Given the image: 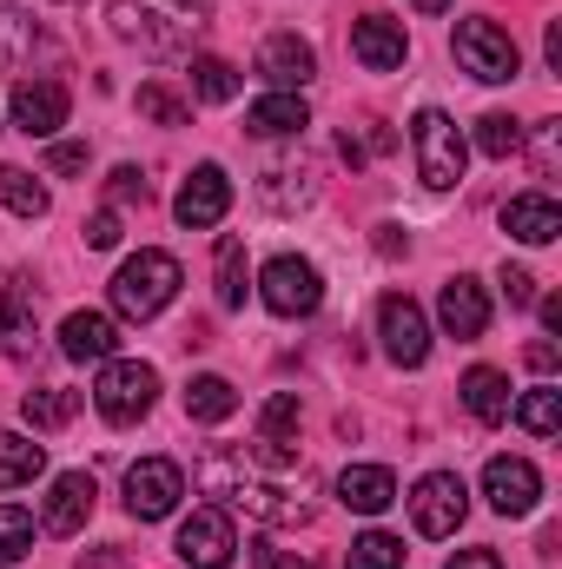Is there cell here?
I'll return each mask as SVG.
<instances>
[{
  "mask_svg": "<svg viewBox=\"0 0 562 569\" xmlns=\"http://www.w3.org/2000/svg\"><path fill=\"white\" fill-rule=\"evenodd\" d=\"M496 284H503V298H510V305H536V279H530L523 266H503Z\"/></svg>",
  "mask_w": 562,
  "mask_h": 569,
  "instance_id": "60d3db41",
  "label": "cell"
},
{
  "mask_svg": "<svg viewBox=\"0 0 562 569\" xmlns=\"http://www.w3.org/2000/svg\"><path fill=\"white\" fill-rule=\"evenodd\" d=\"M60 358H73V365H107V358H120V325H113L107 311H67V325H60Z\"/></svg>",
  "mask_w": 562,
  "mask_h": 569,
  "instance_id": "ffe728a7",
  "label": "cell"
},
{
  "mask_svg": "<svg viewBox=\"0 0 562 569\" xmlns=\"http://www.w3.org/2000/svg\"><path fill=\"white\" fill-rule=\"evenodd\" d=\"M232 411H239V391H232L225 378H212V371H205V378H192V385H185V418H192V425H225Z\"/></svg>",
  "mask_w": 562,
  "mask_h": 569,
  "instance_id": "484cf974",
  "label": "cell"
},
{
  "mask_svg": "<svg viewBox=\"0 0 562 569\" xmlns=\"http://www.w3.org/2000/svg\"><path fill=\"white\" fill-rule=\"evenodd\" d=\"M503 232L523 239V246H550L562 232V206L550 192H516V199L503 206Z\"/></svg>",
  "mask_w": 562,
  "mask_h": 569,
  "instance_id": "603a6c76",
  "label": "cell"
},
{
  "mask_svg": "<svg viewBox=\"0 0 562 569\" xmlns=\"http://www.w3.org/2000/svg\"><path fill=\"white\" fill-rule=\"evenodd\" d=\"M265 569H318L311 557H265Z\"/></svg>",
  "mask_w": 562,
  "mask_h": 569,
  "instance_id": "f907efd6",
  "label": "cell"
},
{
  "mask_svg": "<svg viewBox=\"0 0 562 569\" xmlns=\"http://www.w3.org/2000/svg\"><path fill=\"white\" fill-rule=\"evenodd\" d=\"M351 53H358V67H371V73H398V67L411 60L404 20H391V13H364V20H351Z\"/></svg>",
  "mask_w": 562,
  "mask_h": 569,
  "instance_id": "e0dca14e",
  "label": "cell"
},
{
  "mask_svg": "<svg viewBox=\"0 0 562 569\" xmlns=\"http://www.w3.org/2000/svg\"><path fill=\"white\" fill-rule=\"evenodd\" d=\"M212 284H219V305L225 311H239L245 305V239H219V252H212Z\"/></svg>",
  "mask_w": 562,
  "mask_h": 569,
  "instance_id": "f546056e",
  "label": "cell"
},
{
  "mask_svg": "<svg viewBox=\"0 0 562 569\" xmlns=\"http://www.w3.org/2000/svg\"><path fill=\"white\" fill-rule=\"evenodd\" d=\"M93 497H100V483H93L87 470H60V477H53V490H47L40 530H47V537H80V530H87V517H93Z\"/></svg>",
  "mask_w": 562,
  "mask_h": 569,
  "instance_id": "9a60e30c",
  "label": "cell"
},
{
  "mask_svg": "<svg viewBox=\"0 0 562 569\" xmlns=\"http://www.w3.org/2000/svg\"><path fill=\"white\" fill-rule=\"evenodd\" d=\"M443 569H503V557H496V550H456Z\"/></svg>",
  "mask_w": 562,
  "mask_h": 569,
  "instance_id": "f6af8a7d",
  "label": "cell"
},
{
  "mask_svg": "<svg viewBox=\"0 0 562 569\" xmlns=\"http://www.w3.org/2000/svg\"><path fill=\"white\" fill-rule=\"evenodd\" d=\"M107 20H113V33L127 47H140L152 60H179L205 33V7L199 0H107Z\"/></svg>",
  "mask_w": 562,
  "mask_h": 569,
  "instance_id": "7a4b0ae2",
  "label": "cell"
},
{
  "mask_svg": "<svg viewBox=\"0 0 562 569\" xmlns=\"http://www.w3.org/2000/svg\"><path fill=\"white\" fill-rule=\"evenodd\" d=\"M378 252H384V259H398V252H411V239H404V226H378Z\"/></svg>",
  "mask_w": 562,
  "mask_h": 569,
  "instance_id": "bcb514c9",
  "label": "cell"
},
{
  "mask_svg": "<svg viewBox=\"0 0 562 569\" xmlns=\"http://www.w3.org/2000/svg\"><path fill=\"white\" fill-rule=\"evenodd\" d=\"M179 497H185V470H179V463L145 457V463H133V470H127V510H133L140 523L172 517V510H179Z\"/></svg>",
  "mask_w": 562,
  "mask_h": 569,
  "instance_id": "7c38bea8",
  "label": "cell"
},
{
  "mask_svg": "<svg viewBox=\"0 0 562 569\" xmlns=\"http://www.w3.org/2000/svg\"><path fill=\"white\" fill-rule=\"evenodd\" d=\"M543 60H550V73H562V20H550V33H543Z\"/></svg>",
  "mask_w": 562,
  "mask_h": 569,
  "instance_id": "7dc6e473",
  "label": "cell"
},
{
  "mask_svg": "<svg viewBox=\"0 0 562 569\" xmlns=\"http://www.w3.org/2000/svg\"><path fill=\"white\" fill-rule=\"evenodd\" d=\"M172 550H179V563H185V569H232V557H239V530H232V510H219V503L192 510V517L179 523Z\"/></svg>",
  "mask_w": 562,
  "mask_h": 569,
  "instance_id": "52a82bcc",
  "label": "cell"
},
{
  "mask_svg": "<svg viewBox=\"0 0 562 569\" xmlns=\"http://www.w3.org/2000/svg\"><path fill=\"white\" fill-rule=\"evenodd\" d=\"M450 47H456L463 73L483 80V87H510L523 73V53H516L510 27H496V20H456V40Z\"/></svg>",
  "mask_w": 562,
  "mask_h": 569,
  "instance_id": "8992f818",
  "label": "cell"
},
{
  "mask_svg": "<svg viewBox=\"0 0 562 569\" xmlns=\"http://www.w3.org/2000/svg\"><path fill=\"white\" fill-rule=\"evenodd\" d=\"M411 146H418V179L430 192H450L463 179V166H470V146H463L456 120L443 107H423L418 120H411Z\"/></svg>",
  "mask_w": 562,
  "mask_h": 569,
  "instance_id": "5b68a950",
  "label": "cell"
},
{
  "mask_svg": "<svg viewBox=\"0 0 562 569\" xmlns=\"http://www.w3.org/2000/svg\"><path fill=\"white\" fill-rule=\"evenodd\" d=\"M536 311H543V331H562V298L550 291V298H536Z\"/></svg>",
  "mask_w": 562,
  "mask_h": 569,
  "instance_id": "681fc988",
  "label": "cell"
},
{
  "mask_svg": "<svg viewBox=\"0 0 562 569\" xmlns=\"http://www.w3.org/2000/svg\"><path fill=\"white\" fill-rule=\"evenodd\" d=\"M40 470H47V450H40L33 437H20V430H0V490L33 483Z\"/></svg>",
  "mask_w": 562,
  "mask_h": 569,
  "instance_id": "4316f807",
  "label": "cell"
},
{
  "mask_svg": "<svg viewBox=\"0 0 562 569\" xmlns=\"http://www.w3.org/2000/svg\"><path fill=\"white\" fill-rule=\"evenodd\" d=\"M259 199H265L272 212L311 206V166H304V159H298V166H265V179H259Z\"/></svg>",
  "mask_w": 562,
  "mask_h": 569,
  "instance_id": "f1b7e54d",
  "label": "cell"
},
{
  "mask_svg": "<svg viewBox=\"0 0 562 569\" xmlns=\"http://www.w3.org/2000/svg\"><path fill=\"white\" fill-rule=\"evenodd\" d=\"M192 477H199L205 497H219V510H252L265 523H311L304 497H284V490L252 477V450H205Z\"/></svg>",
  "mask_w": 562,
  "mask_h": 569,
  "instance_id": "6da1fadb",
  "label": "cell"
},
{
  "mask_svg": "<svg viewBox=\"0 0 562 569\" xmlns=\"http://www.w3.org/2000/svg\"><path fill=\"white\" fill-rule=\"evenodd\" d=\"M259 298H265V311L272 318H311L318 305H324V279H318V266L311 259H272L265 272H259Z\"/></svg>",
  "mask_w": 562,
  "mask_h": 569,
  "instance_id": "9c48e42d",
  "label": "cell"
},
{
  "mask_svg": "<svg viewBox=\"0 0 562 569\" xmlns=\"http://www.w3.org/2000/svg\"><path fill=\"white\" fill-rule=\"evenodd\" d=\"M140 113L152 120V127H185V120H192V100H179L172 87L145 80V87H140Z\"/></svg>",
  "mask_w": 562,
  "mask_h": 569,
  "instance_id": "8d00e7d4",
  "label": "cell"
},
{
  "mask_svg": "<svg viewBox=\"0 0 562 569\" xmlns=\"http://www.w3.org/2000/svg\"><path fill=\"white\" fill-rule=\"evenodd\" d=\"M245 127H252L259 140H298V133L311 127V107H304V93H265V100H252Z\"/></svg>",
  "mask_w": 562,
  "mask_h": 569,
  "instance_id": "cb8c5ba5",
  "label": "cell"
},
{
  "mask_svg": "<svg viewBox=\"0 0 562 569\" xmlns=\"http://www.w3.org/2000/svg\"><path fill=\"white\" fill-rule=\"evenodd\" d=\"M40 53H53V40H47V27L27 13V7H0V73H13V80H40L33 73V60Z\"/></svg>",
  "mask_w": 562,
  "mask_h": 569,
  "instance_id": "2e32d148",
  "label": "cell"
},
{
  "mask_svg": "<svg viewBox=\"0 0 562 569\" xmlns=\"http://www.w3.org/2000/svg\"><path fill=\"white\" fill-rule=\"evenodd\" d=\"M159 405V371L140 365V358H107L100 365V385H93V411L107 418V425H140L145 411Z\"/></svg>",
  "mask_w": 562,
  "mask_h": 569,
  "instance_id": "277c9868",
  "label": "cell"
},
{
  "mask_svg": "<svg viewBox=\"0 0 562 569\" xmlns=\"http://www.w3.org/2000/svg\"><path fill=\"white\" fill-rule=\"evenodd\" d=\"M107 199H113V206H145L152 186H145L140 166H113V172H107Z\"/></svg>",
  "mask_w": 562,
  "mask_h": 569,
  "instance_id": "f35d334b",
  "label": "cell"
},
{
  "mask_svg": "<svg viewBox=\"0 0 562 569\" xmlns=\"http://www.w3.org/2000/svg\"><path fill=\"white\" fill-rule=\"evenodd\" d=\"M338 503L358 517H384L398 503V477L384 463H351V470H338Z\"/></svg>",
  "mask_w": 562,
  "mask_h": 569,
  "instance_id": "7402d4cb",
  "label": "cell"
},
{
  "mask_svg": "<svg viewBox=\"0 0 562 569\" xmlns=\"http://www.w3.org/2000/svg\"><path fill=\"white\" fill-rule=\"evenodd\" d=\"M27 550H33V510L0 503V569H13Z\"/></svg>",
  "mask_w": 562,
  "mask_h": 569,
  "instance_id": "e575fe53",
  "label": "cell"
},
{
  "mask_svg": "<svg viewBox=\"0 0 562 569\" xmlns=\"http://www.w3.org/2000/svg\"><path fill=\"white\" fill-rule=\"evenodd\" d=\"M311 73H318L311 40H298V33H272V40L259 47V80H265L272 93H304Z\"/></svg>",
  "mask_w": 562,
  "mask_h": 569,
  "instance_id": "ac0fdd59",
  "label": "cell"
},
{
  "mask_svg": "<svg viewBox=\"0 0 562 569\" xmlns=\"http://www.w3.org/2000/svg\"><path fill=\"white\" fill-rule=\"evenodd\" d=\"M436 318H443V331L450 338H483L490 331V291L470 279V272H456V279H443V291H436Z\"/></svg>",
  "mask_w": 562,
  "mask_h": 569,
  "instance_id": "d6986e66",
  "label": "cell"
},
{
  "mask_svg": "<svg viewBox=\"0 0 562 569\" xmlns=\"http://www.w3.org/2000/svg\"><path fill=\"white\" fill-rule=\"evenodd\" d=\"M510 418L530 430V437H556V430H562V391H556V385H536V391H523V398L510 405Z\"/></svg>",
  "mask_w": 562,
  "mask_h": 569,
  "instance_id": "4dcf8cb0",
  "label": "cell"
},
{
  "mask_svg": "<svg viewBox=\"0 0 562 569\" xmlns=\"http://www.w3.org/2000/svg\"><path fill=\"white\" fill-rule=\"evenodd\" d=\"M463 510H470V490H463V477L456 470H430L418 490H411V523H418V537H456L463 530Z\"/></svg>",
  "mask_w": 562,
  "mask_h": 569,
  "instance_id": "30bf717a",
  "label": "cell"
},
{
  "mask_svg": "<svg viewBox=\"0 0 562 569\" xmlns=\"http://www.w3.org/2000/svg\"><path fill=\"white\" fill-rule=\"evenodd\" d=\"M463 411H470L476 425H503V418H510V378L490 371V365L463 371Z\"/></svg>",
  "mask_w": 562,
  "mask_h": 569,
  "instance_id": "d4e9b609",
  "label": "cell"
},
{
  "mask_svg": "<svg viewBox=\"0 0 562 569\" xmlns=\"http://www.w3.org/2000/svg\"><path fill=\"white\" fill-rule=\"evenodd\" d=\"M411 7H418V13H443V7H450V0H411Z\"/></svg>",
  "mask_w": 562,
  "mask_h": 569,
  "instance_id": "816d5d0a",
  "label": "cell"
},
{
  "mask_svg": "<svg viewBox=\"0 0 562 569\" xmlns=\"http://www.w3.org/2000/svg\"><path fill=\"white\" fill-rule=\"evenodd\" d=\"M87 246H93V252H113V246H120V212H93V219H87Z\"/></svg>",
  "mask_w": 562,
  "mask_h": 569,
  "instance_id": "ab89813d",
  "label": "cell"
},
{
  "mask_svg": "<svg viewBox=\"0 0 562 569\" xmlns=\"http://www.w3.org/2000/svg\"><path fill=\"white\" fill-rule=\"evenodd\" d=\"M291 430H298V398L279 391V398L265 405V418H259V437H265V443H291Z\"/></svg>",
  "mask_w": 562,
  "mask_h": 569,
  "instance_id": "74e56055",
  "label": "cell"
},
{
  "mask_svg": "<svg viewBox=\"0 0 562 569\" xmlns=\"http://www.w3.org/2000/svg\"><path fill=\"white\" fill-rule=\"evenodd\" d=\"M344 569H404V543H398L391 530H364V537L351 543Z\"/></svg>",
  "mask_w": 562,
  "mask_h": 569,
  "instance_id": "836d02e7",
  "label": "cell"
},
{
  "mask_svg": "<svg viewBox=\"0 0 562 569\" xmlns=\"http://www.w3.org/2000/svg\"><path fill=\"white\" fill-rule=\"evenodd\" d=\"M239 67L232 60H219V53H199L192 60V100H205V107H225V100H239Z\"/></svg>",
  "mask_w": 562,
  "mask_h": 569,
  "instance_id": "83f0119b",
  "label": "cell"
},
{
  "mask_svg": "<svg viewBox=\"0 0 562 569\" xmlns=\"http://www.w3.org/2000/svg\"><path fill=\"white\" fill-rule=\"evenodd\" d=\"M483 497H490L496 517H530L536 497H543V477H536L530 457H490L483 463Z\"/></svg>",
  "mask_w": 562,
  "mask_h": 569,
  "instance_id": "4fadbf2b",
  "label": "cell"
},
{
  "mask_svg": "<svg viewBox=\"0 0 562 569\" xmlns=\"http://www.w3.org/2000/svg\"><path fill=\"white\" fill-rule=\"evenodd\" d=\"M0 206L13 212V219H47V186L33 179V172H20V166H0Z\"/></svg>",
  "mask_w": 562,
  "mask_h": 569,
  "instance_id": "1f68e13d",
  "label": "cell"
},
{
  "mask_svg": "<svg viewBox=\"0 0 562 569\" xmlns=\"http://www.w3.org/2000/svg\"><path fill=\"white\" fill-rule=\"evenodd\" d=\"M338 152H344V166H351V172H358V166H364V146H358V133H351V127H344V133H338Z\"/></svg>",
  "mask_w": 562,
  "mask_h": 569,
  "instance_id": "c3c4849f",
  "label": "cell"
},
{
  "mask_svg": "<svg viewBox=\"0 0 562 569\" xmlns=\"http://www.w3.org/2000/svg\"><path fill=\"white\" fill-rule=\"evenodd\" d=\"M476 152H483V159H510V152H523V127H516L510 113H483V120H476Z\"/></svg>",
  "mask_w": 562,
  "mask_h": 569,
  "instance_id": "d590c367",
  "label": "cell"
},
{
  "mask_svg": "<svg viewBox=\"0 0 562 569\" xmlns=\"http://www.w3.org/2000/svg\"><path fill=\"white\" fill-rule=\"evenodd\" d=\"M523 365L550 378V371H556V345H550V338H530V345H523Z\"/></svg>",
  "mask_w": 562,
  "mask_h": 569,
  "instance_id": "ee69618b",
  "label": "cell"
},
{
  "mask_svg": "<svg viewBox=\"0 0 562 569\" xmlns=\"http://www.w3.org/2000/svg\"><path fill=\"white\" fill-rule=\"evenodd\" d=\"M80 405H87V391H27V405H20V418L33 430H60L80 418Z\"/></svg>",
  "mask_w": 562,
  "mask_h": 569,
  "instance_id": "d6a6232c",
  "label": "cell"
},
{
  "mask_svg": "<svg viewBox=\"0 0 562 569\" xmlns=\"http://www.w3.org/2000/svg\"><path fill=\"white\" fill-rule=\"evenodd\" d=\"M556 146H562V120H543V127H536V172H543V179L556 172Z\"/></svg>",
  "mask_w": 562,
  "mask_h": 569,
  "instance_id": "b9f144b4",
  "label": "cell"
},
{
  "mask_svg": "<svg viewBox=\"0 0 562 569\" xmlns=\"http://www.w3.org/2000/svg\"><path fill=\"white\" fill-rule=\"evenodd\" d=\"M40 338V318H33V284H20L13 272H0V351L7 358H27Z\"/></svg>",
  "mask_w": 562,
  "mask_h": 569,
  "instance_id": "44dd1931",
  "label": "cell"
},
{
  "mask_svg": "<svg viewBox=\"0 0 562 569\" xmlns=\"http://www.w3.org/2000/svg\"><path fill=\"white\" fill-rule=\"evenodd\" d=\"M378 338H384V358H391L398 371H418L423 358H430V318H423V305L411 291H384V305H378Z\"/></svg>",
  "mask_w": 562,
  "mask_h": 569,
  "instance_id": "ba28073f",
  "label": "cell"
},
{
  "mask_svg": "<svg viewBox=\"0 0 562 569\" xmlns=\"http://www.w3.org/2000/svg\"><path fill=\"white\" fill-rule=\"evenodd\" d=\"M47 166H53V172H87V146L80 140H53L47 146Z\"/></svg>",
  "mask_w": 562,
  "mask_h": 569,
  "instance_id": "7bdbcfd3",
  "label": "cell"
},
{
  "mask_svg": "<svg viewBox=\"0 0 562 569\" xmlns=\"http://www.w3.org/2000/svg\"><path fill=\"white\" fill-rule=\"evenodd\" d=\"M232 212V179H225V166H192V179L179 186V199H172V219L185 226V232H212L219 219Z\"/></svg>",
  "mask_w": 562,
  "mask_h": 569,
  "instance_id": "8fae6325",
  "label": "cell"
},
{
  "mask_svg": "<svg viewBox=\"0 0 562 569\" xmlns=\"http://www.w3.org/2000/svg\"><path fill=\"white\" fill-rule=\"evenodd\" d=\"M179 284H185V272H179V259L172 252H133L120 272H113V311L120 318H133V325H145V318H159L172 298H179Z\"/></svg>",
  "mask_w": 562,
  "mask_h": 569,
  "instance_id": "3957f363",
  "label": "cell"
},
{
  "mask_svg": "<svg viewBox=\"0 0 562 569\" xmlns=\"http://www.w3.org/2000/svg\"><path fill=\"white\" fill-rule=\"evenodd\" d=\"M73 113V93L60 80H13V127L33 140H53Z\"/></svg>",
  "mask_w": 562,
  "mask_h": 569,
  "instance_id": "5bb4252c",
  "label": "cell"
}]
</instances>
